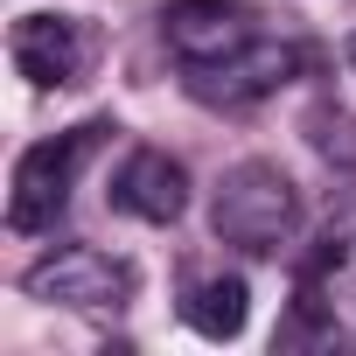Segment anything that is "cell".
I'll return each mask as SVG.
<instances>
[{
	"mask_svg": "<svg viewBox=\"0 0 356 356\" xmlns=\"http://www.w3.org/2000/svg\"><path fill=\"white\" fill-rule=\"evenodd\" d=\"M300 280H307V286H321L328 300L342 293V307L356 314V217H342V224H335V231H328V238L307 252Z\"/></svg>",
	"mask_w": 356,
	"mask_h": 356,
	"instance_id": "cell-9",
	"label": "cell"
},
{
	"mask_svg": "<svg viewBox=\"0 0 356 356\" xmlns=\"http://www.w3.org/2000/svg\"><path fill=\"white\" fill-rule=\"evenodd\" d=\"M300 63H307V49H293V42H266V35H259L252 49H238V56H224V63H203V70H189L182 84H189V98H203V105L245 112V105L273 98Z\"/></svg>",
	"mask_w": 356,
	"mask_h": 356,
	"instance_id": "cell-6",
	"label": "cell"
},
{
	"mask_svg": "<svg viewBox=\"0 0 356 356\" xmlns=\"http://www.w3.org/2000/svg\"><path fill=\"white\" fill-rule=\"evenodd\" d=\"M245 314H252V293L238 273H217V280H196L189 300H182V321L203 335V342H238L245 335Z\"/></svg>",
	"mask_w": 356,
	"mask_h": 356,
	"instance_id": "cell-8",
	"label": "cell"
},
{
	"mask_svg": "<svg viewBox=\"0 0 356 356\" xmlns=\"http://www.w3.org/2000/svg\"><path fill=\"white\" fill-rule=\"evenodd\" d=\"M349 63H356V35H349Z\"/></svg>",
	"mask_w": 356,
	"mask_h": 356,
	"instance_id": "cell-11",
	"label": "cell"
},
{
	"mask_svg": "<svg viewBox=\"0 0 356 356\" xmlns=\"http://www.w3.org/2000/svg\"><path fill=\"white\" fill-rule=\"evenodd\" d=\"M112 203L140 224H175L189 210V168L175 154H161V147H133L119 161V175H112Z\"/></svg>",
	"mask_w": 356,
	"mask_h": 356,
	"instance_id": "cell-7",
	"label": "cell"
},
{
	"mask_svg": "<svg viewBox=\"0 0 356 356\" xmlns=\"http://www.w3.org/2000/svg\"><path fill=\"white\" fill-rule=\"evenodd\" d=\"M161 35L168 49L182 56V70H203V63H224L238 49L259 42V15L245 0H168L161 8Z\"/></svg>",
	"mask_w": 356,
	"mask_h": 356,
	"instance_id": "cell-5",
	"label": "cell"
},
{
	"mask_svg": "<svg viewBox=\"0 0 356 356\" xmlns=\"http://www.w3.org/2000/svg\"><path fill=\"white\" fill-rule=\"evenodd\" d=\"M8 56L35 91H63V84H84V70L98 56V35L77 15H22L15 35H8Z\"/></svg>",
	"mask_w": 356,
	"mask_h": 356,
	"instance_id": "cell-4",
	"label": "cell"
},
{
	"mask_svg": "<svg viewBox=\"0 0 356 356\" xmlns=\"http://www.w3.org/2000/svg\"><path fill=\"white\" fill-rule=\"evenodd\" d=\"M105 133H119L112 119H84L56 140H35L22 161H15V189H8V231L35 238V231H56V217L70 210V189H77V175L84 161L105 147Z\"/></svg>",
	"mask_w": 356,
	"mask_h": 356,
	"instance_id": "cell-2",
	"label": "cell"
},
{
	"mask_svg": "<svg viewBox=\"0 0 356 356\" xmlns=\"http://www.w3.org/2000/svg\"><path fill=\"white\" fill-rule=\"evenodd\" d=\"M210 231L252 259H273L300 231V189L280 161H238L224 168V182L210 196Z\"/></svg>",
	"mask_w": 356,
	"mask_h": 356,
	"instance_id": "cell-1",
	"label": "cell"
},
{
	"mask_svg": "<svg viewBox=\"0 0 356 356\" xmlns=\"http://www.w3.org/2000/svg\"><path fill=\"white\" fill-rule=\"evenodd\" d=\"M307 147H314L328 168H356V112L314 105V112H307Z\"/></svg>",
	"mask_w": 356,
	"mask_h": 356,
	"instance_id": "cell-10",
	"label": "cell"
},
{
	"mask_svg": "<svg viewBox=\"0 0 356 356\" xmlns=\"http://www.w3.org/2000/svg\"><path fill=\"white\" fill-rule=\"evenodd\" d=\"M22 286L35 300H49V307H126L133 286H140V273L126 259L98 252V245H63V252L35 259L22 273Z\"/></svg>",
	"mask_w": 356,
	"mask_h": 356,
	"instance_id": "cell-3",
	"label": "cell"
}]
</instances>
